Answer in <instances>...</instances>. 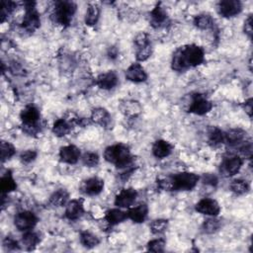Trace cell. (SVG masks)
<instances>
[{
  "mask_svg": "<svg viewBox=\"0 0 253 253\" xmlns=\"http://www.w3.org/2000/svg\"><path fill=\"white\" fill-rule=\"evenodd\" d=\"M205 52L197 45L180 47L173 54L171 68L175 72H184L190 68H196L204 62Z\"/></svg>",
  "mask_w": 253,
  "mask_h": 253,
  "instance_id": "obj_1",
  "label": "cell"
},
{
  "mask_svg": "<svg viewBox=\"0 0 253 253\" xmlns=\"http://www.w3.org/2000/svg\"><path fill=\"white\" fill-rule=\"evenodd\" d=\"M105 161L114 164L117 168L126 169L133 166L134 157L128 145L117 144L108 146L104 151Z\"/></svg>",
  "mask_w": 253,
  "mask_h": 253,
  "instance_id": "obj_2",
  "label": "cell"
},
{
  "mask_svg": "<svg viewBox=\"0 0 253 253\" xmlns=\"http://www.w3.org/2000/svg\"><path fill=\"white\" fill-rule=\"evenodd\" d=\"M22 121V130L29 136H36L41 133V113L33 105H29L22 110L20 114Z\"/></svg>",
  "mask_w": 253,
  "mask_h": 253,
  "instance_id": "obj_3",
  "label": "cell"
},
{
  "mask_svg": "<svg viewBox=\"0 0 253 253\" xmlns=\"http://www.w3.org/2000/svg\"><path fill=\"white\" fill-rule=\"evenodd\" d=\"M76 12V4L72 1H56L52 13V19L54 23L68 27L71 25Z\"/></svg>",
  "mask_w": 253,
  "mask_h": 253,
  "instance_id": "obj_4",
  "label": "cell"
},
{
  "mask_svg": "<svg viewBox=\"0 0 253 253\" xmlns=\"http://www.w3.org/2000/svg\"><path fill=\"white\" fill-rule=\"evenodd\" d=\"M172 177L173 191H191L196 187L200 177L192 172H181Z\"/></svg>",
  "mask_w": 253,
  "mask_h": 253,
  "instance_id": "obj_5",
  "label": "cell"
},
{
  "mask_svg": "<svg viewBox=\"0 0 253 253\" xmlns=\"http://www.w3.org/2000/svg\"><path fill=\"white\" fill-rule=\"evenodd\" d=\"M41 26V19L36 9L35 2H25V16L22 22V28L29 33H34Z\"/></svg>",
  "mask_w": 253,
  "mask_h": 253,
  "instance_id": "obj_6",
  "label": "cell"
},
{
  "mask_svg": "<svg viewBox=\"0 0 253 253\" xmlns=\"http://www.w3.org/2000/svg\"><path fill=\"white\" fill-rule=\"evenodd\" d=\"M212 108H213L212 102L208 100V98L205 96V95L201 93H195L192 94L191 100H190L187 111L189 113H192L195 115L203 116L208 114L212 110Z\"/></svg>",
  "mask_w": 253,
  "mask_h": 253,
  "instance_id": "obj_7",
  "label": "cell"
},
{
  "mask_svg": "<svg viewBox=\"0 0 253 253\" xmlns=\"http://www.w3.org/2000/svg\"><path fill=\"white\" fill-rule=\"evenodd\" d=\"M243 165V158L240 155H230L224 158L219 166V173L224 177H232L239 172Z\"/></svg>",
  "mask_w": 253,
  "mask_h": 253,
  "instance_id": "obj_8",
  "label": "cell"
},
{
  "mask_svg": "<svg viewBox=\"0 0 253 253\" xmlns=\"http://www.w3.org/2000/svg\"><path fill=\"white\" fill-rule=\"evenodd\" d=\"M38 224L37 216L30 211L18 213L14 217V225L20 232H28L33 230Z\"/></svg>",
  "mask_w": 253,
  "mask_h": 253,
  "instance_id": "obj_9",
  "label": "cell"
},
{
  "mask_svg": "<svg viewBox=\"0 0 253 253\" xmlns=\"http://www.w3.org/2000/svg\"><path fill=\"white\" fill-rule=\"evenodd\" d=\"M242 10V4L238 0H223L217 3V12L225 18L238 15Z\"/></svg>",
  "mask_w": 253,
  "mask_h": 253,
  "instance_id": "obj_10",
  "label": "cell"
},
{
  "mask_svg": "<svg viewBox=\"0 0 253 253\" xmlns=\"http://www.w3.org/2000/svg\"><path fill=\"white\" fill-rule=\"evenodd\" d=\"M81 192L87 196H97L104 189V181L99 177H91L85 181L80 186Z\"/></svg>",
  "mask_w": 253,
  "mask_h": 253,
  "instance_id": "obj_11",
  "label": "cell"
},
{
  "mask_svg": "<svg viewBox=\"0 0 253 253\" xmlns=\"http://www.w3.org/2000/svg\"><path fill=\"white\" fill-rule=\"evenodd\" d=\"M138 192L133 188L121 190L115 198V205L118 208H130L136 201Z\"/></svg>",
  "mask_w": 253,
  "mask_h": 253,
  "instance_id": "obj_12",
  "label": "cell"
},
{
  "mask_svg": "<svg viewBox=\"0 0 253 253\" xmlns=\"http://www.w3.org/2000/svg\"><path fill=\"white\" fill-rule=\"evenodd\" d=\"M195 210L202 215L217 217L220 212V207L216 200L210 198H204L196 204Z\"/></svg>",
  "mask_w": 253,
  "mask_h": 253,
  "instance_id": "obj_13",
  "label": "cell"
},
{
  "mask_svg": "<svg viewBox=\"0 0 253 253\" xmlns=\"http://www.w3.org/2000/svg\"><path fill=\"white\" fill-rule=\"evenodd\" d=\"M149 22L150 25L155 29L164 27L168 22L167 12L161 3H158L149 13Z\"/></svg>",
  "mask_w": 253,
  "mask_h": 253,
  "instance_id": "obj_14",
  "label": "cell"
},
{
  "mask_svg": "<svg viewBox=\"0 0 253 253\" xmlns=\"http://www.w3.org/2000/svg\"><path fill=\"white\" fill-rule=\"evenodd\" d=\"M80 156H81L80 149L72 145L63 146L59 150L60 162L68 164H76L79 161Z\"/></svg>",
  "mask_w": 253,
  "mask_h": 253,
  "instance_id": "obj_15",
  "label": "cell"
},
{
  "mask_svg": "<svg viewBox=\"0 0 253 253\" xmlns=\"http://www.w3.org/2000/svg\"><path fill=\"white\" fill-rule=\"evenodd\" d=\"M91 122L102 128L108 129L112 126V117L110 113L104 108H95L91 112Z\"/></svg>",
  "mask_w": 253,
  "mask_h": 253,
  "instance_id": "obj_16",
  "label": "cell"
},
{
  "mask_svg": "<svg viewBox=\"0 0 253 253\" xmlns=\"http://www.w3.org/2000/svg\"><path fill=\"white\" fill-rule=\"evenodd\" d=\"M246 132L241 129H232L225 132V144L231 147H239L246 142Z\"/></svg>",
  "mask_w": 253,
  "mask_h": 253,
  "instance_id": "obj_17",
  "label": "cell"
},
{
  "mask_svg": "<svg viewBox=\"0 0 253 253\" xmlns=\"http://www.w3.org/2000/svg\"><path fill=\"white\" fill-rule=\"evenodd\" d=\"M126 78L135 83H142L147 79V74L140 63L136 62L131 65L128 70L126 71Z\"/></svg>",
  "mask_w": 253,
  "mask_h": 253,
  "instance_id": "obj_18",
  "label": "cell"
},
{
  "mask_svg": "<svg viewBox=\"0 0 253 253\" xmlns=\"http://www.w3.org/2000/svg\"><path fill=\"white\" fill-rule=\"evenodd\" d=\"M84 214V206L82 199H74L67 204L66 217L70 220H76Z\"/></svg>",
  "mask_w": 253,
  "mask_h": 253,
  "instance_id": "obj_19",
  "label": "cell"
},
{
  "mask_svg": "<svg viewBox=\"0 0 253 253\" xmlns=\"http://www.w3.org/2000/svg\"><path fill=\"white\" fill-rule=\"evenodd\" d=\"M119 82V78L116 72H107L104 73H101L96 78V85L104 90H110L113 89Z\"/></svg>",
  "mask_w": 253,
  "mask_h": 253,
  "instance_id": "obj_20",
  "label": "cell"
},
{
  "mask_svg": "<svg viewBox=\"0 0 253 253\" xmlns=\"http://www.w3.org/2000/svg\"><path fill=\"white\" fill-rule=\"evenodd\" d=\"M128 218L132 219L136 224H142L146 219L148 215V207L146 204H140L137 207L129 208Z\"/></svg>",
  "mask_w": 253,
  "mask_h": 253,
  "instance_id": "obj_21",
  "label": "cell"
},
{
  "mask_svg": "<svg viewBox=\"0 0 253 253\" xmlns=\"http://www.w3.org/2000/svg\"><path fill=\"white\" fill-rule=\"evenodd\" d=\"M173 150V145L164 140L156 141L152 145V154L158 158V160H163L171 154Z\"/></svg>",
  "mask_w": 253,
  "mask_h": 253,
  "instance_id": "obj_22",
  "label": "cell"
},
{
  "mask_svg": "<svg viewBox=\"0 0 253 253\" xmlns=\"http://www.w3.org/2000/svg\"><path fill=\"white\" fill-rule=\"evenodd\" d=\"M121 112L129 118L138 117L142 113V106L138 101L135 100H126L120 105Z\"/></svg>",
  "mask_w": 253,
  "mask_h": 253,
  "instance_id": "obj_23",
  "label": "cell"
},
{
  "mask_svg": "<svg viewBox=\"0 0 253 253\" xmlns=\"http://www.w3.org/2000/svg\"><path fill=\"white\" fill-rule=\"evenodd\" d=\"M126 218H128V214H126V212L122 211L120 208L111 209L107 211L105 215V220L110 226L119 225Z\"/></svg>",
  "mask_w": 253,
  "mask_h": 253,
  "instance_id": "obj_24",
  "label": "cell"
},
{
  "mask_svg": "<svg viewBox=\"0 0 253 253\" xmlns=\"http://www.w3.org/2000/svg\"><path fill=\"white\" fill-rule=\"evenodd\" d=\"M69 198H70V194L66 189H58L52 194L49 203L53 207L59 208V207H63L69 203Z\"/></svg>",
  "mask_w": 253,
  "mask_h": 253,
  "instance_id": "obj_25",
  "label": "cell"
},
{
  "mask_svg": "<svg viewBox=\"0 0 253 253\" xmlns=\"http://www.w3.org/2000/svg\"><path fill=\"white\" fill-rule=\"evenodd\" d=\"M17 188V184L12 176V172L10 170H7L1 177L0 180V189H1L2 194H8L10 192L15 191Z\"/></svg>",
  "mask_w": 253,
  "mask_h": 253,
  "instance_id": "obj_26",
  "label": "cell"
},
{
  "mask_svg": "<svg viewBox=\"0 0 253 253\" xmlns=\"http://www.w3.org/2000/svg\"><path fill=\"white\" fill-rule=\"evenodd\" d=\"M72 125L67 119H58L53 126V133L58 138H62L70 134Z\"/></svg>",
  "mask_w": 253,
  "mask_h": 253,
  "instance_id": "obj_27",
  "label": "cell"
},
{
  "mask_svg": "<svg viewBox=\"0 0 253 253\" xmlns=\"http://www.w3.org/2000/svg\"><path fill=\"white\" fill-rule=\"evenodd\" d=\"M41 238L40 235L32 231L25 232V234L22 236V244L25 246L27 250H34L36 246L40 243Z\"/></svg>",
  "mask_w": 253,
  "mask_h": 253,
  "instance_id": "obj_28",
  "label": "cell"
},
{
  "mask_svg": "<svg viewBox=\"0 0 253 253\" xmlns=\"http://www.w3.org/2000/svg\"><path fill=\"white\" fill-rule=\"evenodd\" d=\"M100 18V7L96 3H90L85 14V24L88 26L96 25Z\"/></svg>",
  "mask_w": 253,
  "mask_h": 253,
  "instance_id": "obj_29",
  "label": "cell"
},
{
  "mask_svg": "<svg viewBox=\"0 0 253 253\" xmlns=\"http://www.w3.org/2000/svg\"><path fill=\"white\" fill-rule=\"evenodd\" d=\"M208 142L213 146L225 144V132L217 126H213L208 132Z\"/></svg>",
  "mask_w": 253,
  "mask_h": 253,
  "instance_id": "obj_30",
  "label": "cell"
},
{
  "mask_svg": "<svg viewBox=\"0 0 253 253\" xmlns=\"http://www.w3.org/2000/svg\"><path fill=\"white\" fill-rule=\"evenodd\" d=\"M230 188L235 195H244L249 192L250 184L244 179H235L231 183Z\"/></svg>",
  "mask_w": 253,
  "mask_h": 253,
  "instance_id": "obj_31",
  "label": "cell"
},
{
  "mask_svg": "<svg viewBox=\"0 0 253 253\" xmlns=\"http://www.w3.org/2000/svg\"><path fill=\"white\" fill-rule=\"evenodd\" d=\"M194 25L200 30H210L214 28L215 21L209 14H200L194 18Z\"/></svg>",
  "mask_w": 253,
  "mask_h": 253,
  "instance_id": "obj_32",
  "label": "cell"
},
{
  "mask_svg": "<svg viewBox=\"0 0 253 253\" xmlns=\"http://www.w3.org/2000/svg\"><path fill=\"white\" fill-rule=\"evenodd\" d=\"M80 243L86 248H94L100 243V239L90 232H82L79 237Z\"/></svg>",
  "mask_w": 253,
  "mask_h": 253,
  "instance_id": "obj_33",
  "label": "cell"
},
{
  "mask_svg": "<svg viewBox=\"0 0 253 253\" xmlns=\"http://www.w3.org/2000/svg\"><path fill=\"white\" fill-rule=\"evenodd\" d=\"M220 226H221L220 221L217 218H216L215 217H212L204 221V224L202 226V230L205 234L213 235L219 230Z\"/></svg>",
  "mask_w": 253,
  "mask_h": 253,
  "instance_id": "obj_34",
  "label": "cell"
},
{
  "mask_svg": "<svg viewBox=\"0 0 253 253\" xmlns=\"http://www.w3.org/2000/svg\"><path fill=\"white\" fill-rule=\"evenodd\" d=\"M168 228V220L164 218L154 219L150 224V231L153 235L163 234Z\"/></svg>",
  "mask_w": 253,
  "mask_h": 253,
  "instance_id": "obj_35",
  "label": "cell"
},
{
  "mask_svg": "<svg viewBox=\"0 0 253 253\" xmlns=\"http://www.w3.org/2000/svg\"><path fill=\"white\" fill-rule=\"evenodd\" d=\"M16 153V149L14 145L8 142H2L1 143V161L2 163L10 160L12 156Z\"/></svg>",
  "mask_w": 253,
  "mask_h": 253,
  "instance_id": "obj_36",
  "label": "cell"
},
{
  "mask_svg": "<svg viewBox=\"0 0 253 253\" xmlns=\"http://www.w3.org/2000/svg\"><path fill=\"white\" fill-rule=\"evenodd\" d=\"M81 160L83 164L88 167H95L99 164V156L95 152H85L82 155Z\"/></svg>",
  "mask_w": 253,
  "mask_h": 253,
  "instance_id": "obj_37",
  "label": "cell"
},
{
  "mask_svg": "<svg viewBox=\"0 0 253 253\" xmlns=\"http://www.w3.org/2000/svg\"><path fill=\"white\" fill-rule=\"evenodd\" d=\"M17 4L13 1H2L1 2V22H4L9 15H11L16 9Z\"/></svg>",
  "mask_w": 253,
  "mask_h": 253,
  "instance_id": "obj_38",
  "label": "cell"
},
{
  "mask_svg": "<svg viewBox=\"0 0 253 253\" xmlns=\"http://www.w3.org/2000/svg\"><path fill=\"white\" fill-rule=\"evenodd\" d=\"M166 242L163 238H157L150 240L147 243V250L151 252H163L165 249Z\"/></svg>",
  "mask_w": 253,
  "mask_h": 253,
  "instance_id": "obj_39",
  "label": "cell"
},
{
  "mask_svg": "<svg viewBox=\"0 0 253 253\" xmlns=\"http://www.w3.org/2000/svg\"><path fill=\"white\" fill-rule=\"evenodd\" d=\"M134 42H135V45H136L137 49L145 48V47H147V46L151 45L149 36L146 33H144V32H142V33L137 35V37L135 38Z\"/></svg>",
  "mask_w": 253,
  "mask_h": 253,
  "instance_id": "obj_40",
  "label": "cell"
},
{
  "mask_svg": "<svg viewBox=\"0 0 253 253\" xmlns=\"http://www.w3.org/2000/svg\"><path fill=\"white\" fill-rule=\"evenodd\" d=\"M152 53V48L151 45L145 47V48H141V49H137L136 51V57L137 60L139 61H145L146 59L149 58V56L151 55Z\"/></svg>",
  "mask_w": 253,
  "mask_h": 253,
  "instance_id": "obj_41",
  "label": "cell"
},
{
  "mask_svg": "<svg viewBox=\"0 0 253 253\" xmlns=\"http://www.w3.org/2000/svg\"><path fill=\"white\" fill-rule=\"evenodd\" d=\"M37 155H38L37 151L32 150V149H28V150H26V151H23V152L20 154V160H21V162H22L23 163L28 164V163H33V162L36 160Z\"/></svg>",
  "mask_w": 253,
  "mask_h": 253,
  "instance_id": "obj_42",
  "label": "cell"
},
{
  "mask_svg": "<svg viewBox=\"0 0 253 253\" xmlns=\"http://www.w3.org/2000/svg\"><path fill=\"white\" fill-rule=\"evenodd\" d=\"M157 186L164 191H173V183L172 177H164L157 180Z\"/></svg>",
  "mask_w": 253,
  "mask_h": 253,
  "instance_id": "obj_43",
  "label": "cell"
},
{
  "mask_svg": "<svg viewBox=\"0 0 253 253\" xmlns=\"http://www.w3.org/2000/svg\"><path fill=\"white\" fill-rule=\"evenodd\" d=\"M202 182L206 185H209V186H212V187H216L218 183V179L216 175L212 174V173H207V174H204L203 177H202Z\"/></svg>",
  "mask_w": 253,
  "mask_h": 253,
  "instance_id": "obj_44",
  "label": "cell"
},
{
  "mask_svg": "<svg viewBox=\"0 0 253 253\" xmlns=\"http://www.w3.org/2000/svg\"><path fill=\"white\" fill-rule=\"evenodd\" d=\"M3 246L7 250H19L20 246L18 242L11 236H7L3 241Z\"/></svg>",
  "mask_w": 253,
  "mask_h": 253,
  "instance_id": "obj_45",
  "label": "cell"
},
{
  "mask_svg": "<svg viewBox=\"0 0 253 253\" xmlns=\"http://www.w3.org/2000/svg\"><path fill=\"white\" fill-rule=\"evenodd\" d=\"M244 33L248 36L249 39L252 38L253 29H252V15H249L244 22Z\"/></svg>",
  "mask_w": 253,
  "mask_h": 253,
  "instance_id": "obj_46",
  "label": "cell"
},
{
  "mask_svg": "<svg viewBox=\"0 0 253 253\" xmlns=\"http://www.w3.org/2000/svg\"><path fill=\"white\" fill-rule=\"evenodd\" d=\"M243 109L245 110V113L251 118L252 117V99L249 98L243 103Z\"/></svg>",
  "mask_w": 253,
  "mask_h": 253,
  "instance_id": "obj_47",
  "label": "cell"
}]
</instances>
